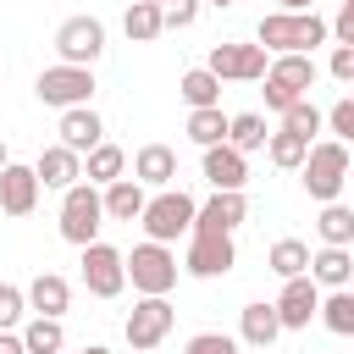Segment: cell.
<instances>
[{
  "mask_svg": "<svg viewBox=\"0 0 354 354\" xmlns=\"http://www.w3.org/2000/svg\"><path fill=\"white\" fill-rule=\"evenodd\" d=\"M100 199H105V216H111V221H138L144 205H149V194H144L138 177H116V183H105Z\"/></svg>",
  "mask_w": 354,
  "mask_h": 354,
  "instance_id": "20",
  "label": "cell"
},
{
  "mask_svg": "<svg viewBox=\"0 0 354 354\" xmlns=\"http://www.w3.org/2000/svg\"><path fill=\"white\" fill-rule=\"evenodd\" d=\"M6 160H11V155H6V144H0V166H6Z\"/></svg>",
  "mask_w": 354,
  "mask_h": 354,
  "instance_id": "45",
  "label": "cell"
},
{
  "mask_svg": "<svg viewBox=\"0 0 354 354\" xmlns=\"http://www.w3.org/2000/svg\"><path fill=\"white\" fill-rule=\"evenodd\" d=\"M133 354H149V348H133Z\"/></svg>",
  "mask_w": 354,
  "mask_h": 354,
  "instance_id": "46",
  "label": "cell"
},
{
  "mask_svg": "<svg viewBox=\"0 0 354 354\" xmlns=\"http://www.w3.org/2000/svg\"><path fill=\"white\" fill-rule=\"evenodd\" d=\"M266 155H271V166L299 171V166H304V155H310V144H304L299 133H288V127H282V133H271V138H266Z\"/></svg>",
  "mask_w": 354,
  "mask_h": 354,
  "instance_id": "33",
  "label": "cell"
},
{
  "mask_svg": "<svg viewBox=\"0 0 354 354\" xmlns=\"http://www.w3.org/2000/svg\"><path fill=\"white\" fill-rule=\"evenodd\" d=\"M199 6H232V0H199Z\"/></svg>",
  "mask_w": 354,
  "mask_h": 354,
  "instance_id": "44",
  "label": "cell"
},
{
  "mask_svg": "<svg viewBox=\"0 0 354 354\" xmlns=\"http://www.w3.org/2000/svg\"><path fill=\"white\" fill-rule=\"evenodd\" d=\"M61 343H66L61 315H33V321L22 326V348H28V354H61Z\"/></svg>",
  "mask_w": 354,
  "mask_h": 354,
  "instance_id": "27",
  "label": "cell"
},
{
  "mask_svg": "<svg viewBox=\"0 0 354 354\" xmlns=\"http://www.w3.org/2000/svg\"><path fill=\"white\" fill-rule=\"evenodd\" d=\"M299 171H304V194L321 199V205H332V199L343 194V183H348V144H343V138L310 144V155H304Z\"/></svg>",
  "mask_w": 354,
  "mask_h": 354,
  "instance_id": "2",
  "label": "cell"
},
{
  "mask_svg": "<svg viewBox=\"0 0 354 354\" xmlns=\"http://www.w3.org/2000/svg\"><path fill=\"white\" fill-rule=\"evenodd\" d=\"M205 183L210 188H243L249 183V160L232 144H210L205 149Z\"/></svg>",
  "mask_w": 354,
  "mask_h": 354,
  "instance_id": "19",
  "label": "cell"
},
{
  "mask_svg": "<svg viewBox=\"0 0 354 354\" xmlns=\"http://www.w3.org/2000/svg\"><path fill=\"white\" fill-rule=\"evenodd\" d=\"M315 310H321V288H315V277L304 271V277H288L282 282V299H277V321H282V332H304L310 321H315Z\"/></svg>",
  "mask_w": 354,
  "mask_h": 354,
  "instance_id": "13",
  "label": "cell"
},
{
  "mask_svg": "<svg viewBox=\"0 0 354 354\" xmlns=\"http://www.w3.org/2000/svg\"><path fill=\"white\" fill-rule=\"evenodd\" d=\"M83 288L94 299H116L127 288V254L111 249V243H100V238L83 243Z\"/></svg>",
  "mask_w": 354,
  "mask_h": 354,
  "instance_id": "8",
  "label": "cell"
},
{
  "mask_svg": "<svg viewBox=\"0 0 354 354\" xmlns=\"http://www.w3.org/2000/svg\"><path fill=\"white\" fill-rule=\"evenodd\" d=\"M122 171H127V155H122L116 144H94V149H88V166H83V177H88L94 188H105V183H116Z\"/></svg>",
  "mask_w": 354,
  "mask_h": 354,
  "instance_id": "30",
  "label": "cell"
},
{
  "mask_svg": "<svg viewBox=\"0 0 354 354\" xmlns=\"http://www.w3.org/2000/svg\"><path fill=\"white\" fill-rule=\"evenodd\" d=\"M100 221H105V199L94 194V183H72L61 194V238L83 249L100 238Z\"/></svg>",
  "mask_w": 354,
  "mask_h": 354,
  "instance_id": "3",
  "label": "cell"
},
{
  "mask_svg": "<svg viewBox=\"0 0 354 354\" xmlns=\"http://www.w3.org/2000/svg\"><path fill=\"white\" fill-rule=\"evenodd\" d=\"M238 332H243V343H249V348H271V343H277V332H282V321H277V304H243V321H238Z\"/></svg>",
  "mask_w": 354,
  "mask_h": 354,
  "instance_id": "23",
  "label": "cell"
},
{
  "mask_svg": "<svg viewBox=\"0 0 354 354\" xmlns=\"http://www.w3.org/2000/svg\"><path fill=\"white\" fill-rule=\"evenodd\" d=\"M177 94L188 100V111H199V105H221V77H216L210 66H194V72H183Z\"/></svg>",
  "mask_w": 354,
  "mask_h": 354,
  "instance_id": "25",
  "label": "cell"
},
{
  "mask_svg": "<svg viewBox=\"0 0 354 354\" xmlns=\"http://www.w3.org/2000/svg\"><path fill=\"white\" fill-rule=\"evenodd\" d=\"M227 122H232V116H221V105H199V111H188V138H194L199 149L227 144Z\"/></svg>",
  "mask_w": 354,
  "mask_h": 354,
  "instance_id": "26",
  "label": "cell"
},
{
  "mask_svg": "<svg viewBox=\"0 0 354 354\" xmlns=\"http://www.w3.org/2000/svg\"><path fill=\"white\" fill-rule=\"evenodd\" d=\"M243 216H249L243 188H216V194H210V199L194 210V232H232Z\"/></svg>",
  "mask_w": 354,
  "mask_h": 354,
  "instance_id": "14",
  "label": "cell"
},
{
  "mask_svg": "<svg viewBox=\"0 0 354 354\" xmlns=\"http://www.w3.org/2000/svg\"><path fill=\"white\" fill-rule=\"evenodd\" d=\"M33 171H39V188H61V194H66V188L83 177V155L66 149V144H50V149H39Z\"/></svg>",
  "mask_w": 354,
  "mask_h": 354,
  "instance_id": "16",
  "label": "cell"
},
{
  "mask_svg": "<svg viewBox=\"0 0 354 354\" xmlns=\"http://www.w3.org/2000/svg\"><path fill=\"white\" fill-rule=\"evenodd\" d=\"M266 116H254V111H243V116H232L227 122V144L238 149V155H249V149H266Z\"/></svg>",
  "mask_w": 354,
  "mask_h": 354,
  "instance_id": "32",
  "label": "cell"
},
{
  "mask_svg": "<svg viewBox=\"0 0 354 354\" xmlns=\"http://www.w3.org/2000/svg\"><path fill=\"white\" fill-rule=\"evenodd\" d=\"M310 277H315V288H348V277H354V254L337 249V243H321V249L310 254Z\"/></svg>",
  "mask_w": 354,
  "mask_h": 354,
  "instance_id": "21",
  "label": "cell"
},
{
  "mask_svg": "<svg viewBox=\"0 0 354 354\" xmlns=\"http://www.w3.org/2000/svg\"><path fill=\"white\" fill-rule=\"evenodd\" d=\"M155 6H160V22L166 28H188L199 17V0H155Z\"/></svg>",
  "mask_w": 354,
  "mask_h": 354,
  "instance_id": "37",
  "label": "cell"
},
{
  "mask_svg": "<svg viewBox=\"0 0 354 354\" xmlns=\"http://www.w3.org/2000/svg\"><path fill=\"white\" fill-rule=\"evenodd\" d=\"M332 77L337 83H354V44H337L332 50Z\"/></svg>",
  "mask_w": 354,
  "mask_h": 354,
  "instance_id": "39",
  "label": "cell"
},
{
  "mask_svg": "<svg viewBox=\"0 0 354 354\" xmlns=\"http://www.w3.org/2000/svg\"><path fill=\"white\" fill-rule=\"evenodd\" d=\"M266 55H271L266 44H216L205 66H210L221 83H254V77H266V66H271Z\"/></svg>",
  "mask_w": 354,
  "mask_h": 354,
  "instance_id": "11",
  "label": "cell"
},
{
  "mask_svg": "<svg viewBox=\"0 0 354 354\" xmlns=\"http://www.w3.org/2000/svg\"><path fill=\"white\" fill-rule=\"evenodd\" d=\"M266 260H271V271H277L282 282H288V277H304V271H310V243H299V238H277Z\"/></svg>",
  "mask_w": 354,
  "mask_h": 354,
  "instance_id": "31",
  "label": "cell"
},
{
  "mask_svg": "<svg viewBox=\"0 0 354 354\" xmlns=\"http://www.w3.org/2000/svg\"><path fill=\"white\" fill-rule=\"evenodd\" d=\"M61 144L77 149V155H88L94 144H105V122H100L88 105H66V111H61Z\"/></svg>",
  "mask_w": 354,
  "mask_h": 354,
  "instance_id": "17",
  "label": "cell"
},
{
  "mask_svg": "<svg viewBox=\"0 0 354 354\" xmlns=\"http://www.w3.org/2000/svg\"><path fill=\"white\" fill-rule=\"evenodd\" d=\"M22 310H28V293L11 288V282H0V332H11L22 321Z\"/></svg>",
  "mask_w": 354,
  "mask_h": 354,
  "instance_id": "35",
  "label": "cell"
},
{
  "mask_svg": "<svg viewBox=\"0 0 354 354\" xmlns=\"http://www.w3.org/2000/svg\"><path fill=\"white\" fill-rule=\"evenodd\" d=\"M33 205H39V171L6 160L0 166V210L6 216H33Z\"/></svg>",
  "mask_w": 354,
  "mask_h": 354,
  "instance_id": "15",
  "label": "cell"
},
{
  "mask_svg": "<svg viewBox=\"0 0 354 354\" xmlns=\"http://www.w3.org/2000/svg\"><path fill=\"white\" fill-rule=\"evenodd\" d=\"M171 321H177V315H171L166 293H144V299L133 304V315H127V326H122V332H127V343H133V348H155V343L171 332Z\"/></svg>",
  "mask_w": 354,
  "mask_h": 354,
  "instance_id": "12",
  "label": "cell"
},
{
  "mask_svg": "<svg viewBox=\"0 0 354 354\" xmlns=\"http://www.w3.org/2000/svg\"><path fill=\"white\" fill-rule=\"evenodd\" d=\"M326 127H332V138L354 144V100H337V105L326 111Z\"/></svg>",
  "mask_w": 354,
  "mask_h": 354,
  "instance_id": "38",
  "label": "cell"
},
{
  "mask_svg": "<svg viewBox=\"0 0 354 354\" xmlns=\"http://www.w3.org/2000/svg\"><path fill=\"white\" fill-rule=\"evenodd\" d=\"M326 39H332V22H321L315 11H271L254 28V44H266L277 55H310Z\"/></svg>",
  "mask_w": 354,
  "mask_h": 354,
  "instance_id": "1",
  "label": "cell"
},
{
  "mask_svg": "<svg viewBox=\"0 0 354 354\" xmlns=\"http://www.w3.org/2000/svg\"><path fill=\"white\" fill-rule=\"evenodd\" d=\"M277 6H282V11H310L315 0H277Z\"/></svg>",
  "mask_w": 354,
  "mask_h": 354,
  "instance_id": "42",
  "label": "cell"
},
{
  "mask_svg": "<svg viewBox=\"0 0 354 354\" xmlns=\"http://www.w3.org/2000/svg\"><path fill=\"white\" fill-rule=\"evenodd\" d=\"M0 354H28V348H22V337H11V332H0Z\"/></svg>",
  "mask_w": 354,
  "mask_h": 354,
  "instance_id": "41",
  "label": "cell"
},
{
  "mask_svg": "<svg viewBox=\"0 0 354 354\" xmlns=\"http://www.w3.org/2000/svg\"><path fill=\"white\" fill-rule=\"evenodd\" d=\"M44 105H88V94H94V72L88 66H66V61H55V66H44L39 72V88H33Z\"/></svg>",
  "mask_w": 354,
  "mask_h": 354,
  "instance_id": "9",
  "label": "cell"
},
{
  "mask_svg": "<svg viewBox=\"0 0 354 354\" xmlns=\"http://www.w3.org/2000/svg\"><path fill=\"white\" fill-rule=\"evenodd\" d=\"M315 315L326 321V332L354 337V288H332V293L321 299V310H315Z\"/></svg>",
  "mask_w": 354,
  "mask_h": 354,
  "instance_id": "29",
  "label": "cell"
},
{
  "mask_svg": "<svg viewBox=\"0 0 354 354\" xmlns=\"http://www.w3.org/2000/svg\"><path fill=\"white\" fill-rule=\"evenodd\" d=\"M133 177H138L144 188H171V177H177V149H171V144H144V149L133 155Z\"/></svg>",
  "mask_w": 354,
  "mask_h": 354,
  "instance_id": "18",
  "label": "cell"
},
{
  "mask_svg": "<svg viewBox=\"0 0 354 354\" xmlns=\"http://www.w3.org/2000/svg\"><path fill=\"white\" fill-rule=\"evenodd\" d=\"M315 232H321V243H337V249H348L354 243V210L348 205H321V216H315Z\"/></svg>",
  "mask_w": 354,
  "mask_h": 354,
  "instance_id": "28",
  "label": "cell"
},
{
  "mask_svg": "<svg viewBox=\"0 0 354 354\" xmlns=\"http://www.w3.org/2000/svg\"><path fill=\"white\" fill-rule=\"evenodd\" d=\"M127 282L138 288V293H171L177 288V254L166 249V243H138L133 254H127Z\"/></svg>",
  "mask_w": 354,
  "mask_h": 354,
  "instance_id": "6",
  "label": "cell"
},
{
  "mask_svg": "<svg viewBox=\"0 0 354 354\" xmlns=\"http://www.w3.org/2000/svg\"><path fill=\"white\" fill-rule=\"evenodd\" d=\"M55 55L66 66H94L105 55V22L100 17H66L55 28Z\"/></svg>",
  "mask_w": 354,
  "mask_h": 354,
  "instance_id": "7",
  "label": "cell"
},
{
  "mask_svg": "<svg viewBox=\"0 0 354 354\" xmlns=\"http://www.w3.org/2000/svg\"><path fill=\"white\" fill-rule=\"evenodd\" d=\"M310 88H315V61H310V55H277V61L266 66V105H271V111L299 105Z\"/></svg>",
  "mask_w": 354,
  "mask_h": 354,
  "instance_id": "5",
  "label": "cell"
},
{
  "mask_svg": "<svg viewBox=\"0 0 354 354\" xmlns=\"http://www.w3.org/2000/svg\"><path fill=\"white\" fill-rule=\"evenodd\" d=\"M66 304H72V288H66V277H55V271H39V277L28 282V310H33V315H66Z\"/></svg>",
  "mask_w": 354,
  "mask_h": 354,
  "instance_id": "22",
  "label": "cell"
},
{
  "mask_svg": "<svg viewBox=\"0 0 354 354\" xmlns=\"http://www.w3.org/2000/svg\"><path fill=\"white\" fill-rule=\"evenodd\" d=\"M232 266H238L232 232H188V254H183L188 277H227Z\"/></svg>",
  "mask_w": 354,
  "mask_h": 354,
  "instance_id": "10",
  "label": "cell"
},
{
  "mask_svg": "<svg viewBox=\"0 0 354 354\" xmlns=\"http://www.w3.org/2000/svg\"><path fill=\"white\" fill-rule=\"evenodd\" d=\"M332 39L337 44H354V0H343V11L332 17Z\"/></svg>",
  "mask_w": 354,
  "mask_h": 354,
  "instance_id": "40",
  "label": "cell"
},
{
  "mask_svg": "<svg viewBox=\"0 0 354 354\" xmlns=\"http://www.w3.org/2000/svg\"><path fill=\"white\" fill-rule=\"evenodd\" d=\"M83 354H111V348H100V343H88V348H83Z\"/></svg>",
  "mask_w": 354,
  "mask_h": 354,
  "instance_id": "43",
  "label": "cell"
},
{
  "mask_svg": "<svg viewBox=\"0 0 354 354\" xmlns=\"http://www.w3.org/2000/svg\"><path fill=\"white\" fill-rule=\"evenodd\" d=\"M183 354H238V343H232L227 332H194Z\"/></svg>",
  "mask_w": 354,
  "mask_h": 354,
  "instance_id": "36",
  "label": "cell"
},
{
  "mask_svg": "<svg viewBox=\"0 0 354 354\" xmlns=\"http://www.w3.org/2000/svg\"><path fill=\"white\" fill-rule=\"evenodd\" d=\"M122 33H127L133 44H149V39H160V33H166V22H160V6H155V0H133V6L122 11Z\"/></svg>",
  "mask_w": 354,
  "mask_h": 354,
  "instance_id": "24",
  "label": "cell"
},
{
  "mask_svg": "<svg viewBox=\"0 0 354 354\" xmlns=\"http://www.w3.org/2000/svg\"><path fill=\"white\" fill-rule=\"evenodd\" d=\"M282 127H288V133H299L304 144H315V133L326 127V116H321L310 100H299V105H288V111H282Z\"/></svg>",
  "mask_w": 354,
  "mask_h": 354,
  "instance_id": "34",
  "label": "cell"
},
{
  "mask_svg": "<svg viewBox=\"0 0 354 354\" xmlns=\"http://www.w3.org/2000/svg\"><path fill=\"white\" fill-rule=\"evenodd\" d=\"M194 199L183 194V188H155V199L144 205V232L155 238V243H171V238H183V232H194Z\"/></svg>",
  "mask_w": 354,
  "mask_h": 354,
  "instance_id": "4",
  "label": "cell"
}]
</instances>
